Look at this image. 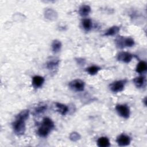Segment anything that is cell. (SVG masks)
Wrapping results in <instances>:
<instances>
[{"instance_id":"obj_1","label":"cell","mask_w":147,"mask_h":147,"mask_svg":"<svg viewBox=\"0 0 147 147\" xmlns=\"http://www.w3.org/2000/svg\"><path fill=\"white\" fill-rule=\"evenodd\" d=\"M55 125L51 119L48 117L43 118L42 124L37 130V134L41 137H46L54 128Z\"/></svg>"},{"instance_id":"obj_2","label":"cell","mask_w":147,"mask_h":147,"mask_svg":"<svg viewBox=\"0 0 147 147\" xmlns=\"http://www.w3.org/2000/svg\"><path fill=\"white\" fill-rule=\"evenodd\" d=\"M116 46L118 48H123L125 47H131L134 45V40L131 37L118 36L115 40Z\"/></svg>"},{"instance_id":"obj_3","label":"cell","mask_w":147,"mask_h":147,"mask_svg":"<svg viewBox=\"0 0 147 147\" xmlns=\"http://www.w3.org/2000/svg\"><path fill=\"white\" fill-rule=\"evenodd\" d=\"M25 120L16 118V120L12 123L13 129L14 133L17 136H21L25 133L26 130Z\"/></svg>"},{"instance_id":"obj_4","label":"cell","mask_w":147,"mask_h":147,"mask_svg":"<svg viewBox=\"0 0 147 147\" xmlns=\"http://www.w3.org/2000/svg\"><path fill=\"white\" fill-rule=\"evenodd\" d=\"M126 82V79L115 81L109 85V88L113 92H119L123 90Z\"/></svg>"},{"instance_id":"obj_5","label":"cell","mask_w":147,"mask_h":147,"mask_svg":"<svg viewBox=\"0 0 147 147\" xmlns=\"http://www.w3.org/2000/svg\"><path fill=\"white\" fill-rule=\"evenodd\" d=\"M69 88L75 91H83L84 89V82L79 79H75L70 82L68 84Z\"/></svg>"},{"instance_id":"obj_6","label":"cell","mask_w":147,"mask_h":147,"mask_svg":"<svg viewBox=\"0 0 147 147\" xmlns=\"http://www.w3.org/2000/svg\"><path fill=\"white\" fill-rule=\"evenodd\" d=\"M115 110L118 114L123 118L127 119L130 117V109L126 105H117Z\"/></svg>"},{"instance_id":"obj_7","label":"cell","mask_w":147,"mask_h":147,"mask_svg":"<svg viewBox=\"0 0 147 147\" xmlns=\"http://www.w3.org/2000/svg\"><path fill=\"white\" fill-rule=\"evenodd\" d=\"M130 137L126 134H122L118 136L116 139V142L120 146L129 145L130 143Z\"/></svg>"},{"instance_id":"obj_8","label":"cell","mask_w":147,"mask_h":147,"mask_svg":"<svg viewBox=\"0 0 147 147\" xmlns=\"http://www.w3.org/2000/svg\"><path fill=\"white\" fill-rule=\"evenodd\" d=\"M133 55L127 52H120L117 55V60L125 63H129L131 61Z\"/></svg>"},{"instance_id":"obj_9","label":"cell","mask_w":147,"mask_h":147,"mask_svg":"<svg viewBox=\"0 0 147 147\" xmlns=\"http://www.w3.org/2000/svg\"><path fill=\"white\" fill-rule=\"evenodd\" d=\"M60 60L56 58H51L47 63L46 66L49 70L53 71L56 69L59 64Z\"/></svg>"},{"instance_id":"obj_10","label":"cell","mask_w":147,"mask_h":147,"mask_svg":"<svg viewBox=\"0 0 147 147\" xmlns=\"http://www.w3.org/2000/svg\"><path fill=\"white\" fill-rule=\"evenodd\" d=\"M44 81L45 79L42 76H34L32 79V86L36 88H40L42 86Z\"/></svg>"},{"instance_id":"obj_11","label":"cell","mask_w":147,"mask_h":147,"mask_svg":"<svg viewBox=\"0 0 147 147\" xmlns=\"http://www.w3.org/2000/svg\"><path fill=\"white\" fill-rule=\"evenodd\" d=\"M55 106L57 108V111L62 115H65L68 111V107L65 105L59 102H56Z\"/></svg>"},{"instance_id":"obj_12","label":"cell","mask_w":147,"mask_h":147,"mask_svg":"<svg viewBox=\"0 0 147 147\" xmlns=\"http://www.w3.org/2000/svg\"><path fill=\"white\" fill-rule=\"evenodd\" d=\"M91 12V7L89 5H82L79 9V14L82 17H86Z\"/></svg>"},{"instance_id":"obj_13","label":"cell","mask_w":147,"mask_h":147,"mask_svg":"<svg viewBox=\"0 0 147 147\" xmlns=\"http://www.w3.org/2000/svg\"><path fill=\"white\" fill-rule=\"evenodd\" d=\"M97 145L99 147H108L110 145V144L107 137H101L97 140Z\"/></svg>"},{"instance_id":"obj_14","label":"cell","mask_w":147,"mask_h":147,"mask_svg":"<svg viewBox=\"0 0 147 147\" xmlns=\"http://www.w3.org/2000/svg\"><path fill=\"white\" fill-rule=\"evenodd\" d=\"M119 30H120V28L119 26H113L107 30V31L105 33L104 36H114L118 33Z\"/></svg>"},{"instance_id":"obj_15","label":"cell","mask_w":147,"mask_h":147,"mask_svg":"<svg viewBox=\"0 0 147 147\" xmlns=\"http://www.w3.org/2000/svg\"><path fill=\"white\" fill-rule=\"evenodd\" d=\"M133 81V83L136 87L141 88L144 85V83L145 82V77H144L142 76H138V77L134 78Z\"/></svg>"},{"instance_id":"obj_16","label":"cell","mask_w":147,"mask_h":147,"mask_svg":"<svg viewBox=\"0 0 147 147\" xmlns=\"http://www.w3.org/2000/svg\"><path fill=\"white\" fill-rule=\"evenodd\" d=\"M61 47H62L61 42L58 40H54L52 42V45H51L52 50L53 52L55 53L59 52L61 50Z\"/></svg>"},{"instance_id":"obj_17","label":"cell","mask_w":147,"mask_h":147,"mask_svg":"<svg viewBox=\"0 0 147 147\" xmlns=\"http://www.w3.org/2000/svg\"><path fill=\"white\" fill-rule=\"evenodd\" d=\"M147 69V64L144 61H140L136 67V71L139 74H141L144 72Z\"/></svg>"},{"instance_id":"obj_18","label":"cell","mask_w":147,"mask_h":147,"mask_svg":"<svg viewBox=\"0 0 147 147\" xmlns=\"http://www.w3.org/2000/svg\"><path fill=\"white\" fill-rule=\"evenodd\" d=\"M82 25L86 31H89L92 28V21L90 18H85L82 20Z\"/></svg>"},{"instance_id":"obj_19","label":"cell","mask_w":147,"mask_h":147,"mask_svg":"<svg viewBox=\"0 0 147 147\" xmlns=\"http://www.w3.org/2000/svg\"><path fill=\"white\" fill-rule=\"evenodd\" d=\"M100 69L101 68L97 66V65H92V66H90V67L87 68L86 71L90 75H94L96 74Z\"/></svg>"},{"instance_id":"obj_20","label":"cell","mask_w":147,"mask_h":147,"mask_svg":"<svg viewBox=\"0 0 147 147\" xmlns=\"http://www.w3.org/2000/svg\"><path fill=\"white\" fill-rule=\"evenodd\" d=\"M29 115V111L28 110H22L20 113H18L16 118H18V119H23L26 121Z\"/></svg>"},{"instance_id":"obj_21","label":"cell","mask_w":147,"mask_h":147,"mask_svg":"<svg viewBox=\"0 0 147 147\" xmlns=\"http://www.w3.org/2000/svg\"><path fill=\"white\" fill-rule=\"evenodd\" d=\"M47 109V106L46 105H38L34 109V113L36 114H40L43 113Z\"/></svg>"},{"instance_id":"obj_22","label":"cell","mask_w":147,"mask_h":147,"mask_svg":"<svg viewBox=\"0 0 147 147\" xmlns=\"http://www.w3.org/2000/svg\"><path fill=\"white\" fill-rule=\"evenodd\" d=\"M69 138L72 141H76L80 138V136L77 132H72L69 136Z\"/></svg>"},{"instance_id":"obj_23","label":"cell","mask_w":147,"mask_h":147,"mask_svg":"<svg viewBox=\"0 0 147 147\" xmlns=\"http://www.w3.org/2000/svg\"><path fill=\"white\" fill-rule=\"evenodd\" d=\"M76 59V61L77 62V63L79 65H84L85 64V60L84 59H82V58H77V59Z\"/></svg>"}]
</instances>
